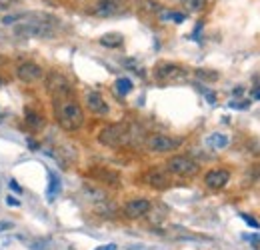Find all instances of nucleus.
I'll list each match as a JSON object with an SVG mask.
<instances>
[{
  "mask_svg": "<svg viewBox=\"0 0 260 250\" xmlns=\"http://www.w3.org/2000/svg\"><path fill=\"white\" fill-rule=\"evenodd\" d=\"M2 63H4V58H2V56H0V64H2Z\"/></svg>",
  "mask_w": 260,
  "mask_h": 250,
  "instance_id": "33",
  "label": "nucleus"
},
{
  "mask_svg": "<svg viewBox=\"0 0 260 250\" xmlns=\"http://www.w3.org/2000/svg\"><path fill=\"white\" fill-rule=\"evenodd\" d=\"M166 170H168L170 174H176V176L192 178V176H196V174L200 172V166H198V162L192 160L190 157L176 154V157L166 160Z\"/></svg>",
  "mask_w": 260,
  "mask_h": 250,
  "instance_id": "4",
  "label": "nucleus"
},
{
  "mask_svg": "<svg viewBox=\"0 0 260 250\" xmlns=\"http://www.w3.org/2000/svg\"><path fill=\"white\" fill-rule=\"evenodd\" d=\"M122 42H124V36L120 32H108L100 38V44L106 48H118V46H122Z\"/></svg>",
  "mask_w": 260,
  "mask_h": 250,
  "instance_id": "16",
  "label": "nucleus"
},
{
  "mask_svg": "<svg viewBox=\"0 0 260 250\" xmlns=\"http://www.w3.org/2000/svg\"><path fill=\"white\" fill-rule=\"evenodd\" d=\"M92 176L100 180V182H106V184H110V186H118L120 184V176L116 174V172H112V170H106V168H96V170H92Z\"/></svg>",
  "mask_w": 260,
  "mask_h": 250,
  "instance_id": "14",
  "label": "nucleus"
},
{
  "mask_svg": "<svg viewBox=\"0 0 260 250\" xmlns=\"http://www.w3.org/2000/svg\"><path fill=\"white\" fill-rule=\"evenodd\" d=\"M132 140V130L128 124L124 122H116V124L104 126L98 134V142L102 146H108V148H118V146H124Z\"/></svg>",
  "mask_w": 260,
  "mask_h": 250,
  "instance_id": "3",
  "label": "nucleus"
},
{
  "mask_svg": "<svg viewBox=\"0 0 260 250\" xmlns=\"http://www.w3.org/2000/svg\"><path fill=\"white\" fill-rule=\"evenodd\" d=\"M94 250H118V246L116 244H104V246H98Z\"/></svg>",
  "mask_w": 260,
  "mask_h": 250,
  "instance_id": "27",
  "label": "nucleus"
},
{
  "mask_svg": "<svg viewBox=\"0 0 260 250\" xmlns=\"http://www.w3.org/2000/svg\"><path fill=\"white\" fill-rule=\"evenodd\" d=\"M254 98H256V100H260V90H256V92H254Z\"/></svg>",
  "mask_w": 260,
  "mask_h": 250,
  "instance_id": "31",
  "label": "nucleus"
},
{
  "mask_svg": "<svg viewBox=\"0 0 260 250\" xmlns=\"http://www.w3.org/2000/svg\"><path fill=\"white\" fill-rule=\"evenodd\" d=\"M196 74H198V76H202V78H212V80H216V78H218V74H216V72H206V70H196Z\"/></svg>",
  "mask_w": 260,
  "mask_h": 250,
  "instance_id": "25",
  "label": "nucleus"
},
{
  "mask_svg": "<svg viewBox=\"0 0 260 250\" xmlns=\"http://www.w3.org/2000/svg\"><path fill=\"white\" fill-rule=\"evenodd\" d=\"M8 184H10V188H12V190H14V192H22V188L18 186V184H16V182H14V180H10V182H8Z\"/></svg>",
  "mask_w": 260,
  "mask_h": 250,
  "instance_id": "29",
  "label": "nucleus"
},
{
  "mask_svg": "<svg viewBox=\"0 0 260 250\" xmlns=\"http://www.w3.org/2000/svg\"><path fill=\"white\" fill-rule=\"evenodd\" d=\"M2 84H4V80H2V78H0V86H2Z\"/></svg>",
  "mask_w": 260,
  "mask_h": 250,
  "instance_id": "32",
  "label": "nucleus"
},
{
  "mask_svg": "<svg viewBox=\"0 0 260 250\" xmlns=\"http://www.w3.org/2000/svg\"><path fill=\"white\" fill-rule=\"evenodd\" d=\"M52 104H54L56 120H58V124H60L62 130L74 132V130L82 128V124H84V112H82V106L78 104V100L74 98V92L52 96Z\"/></svg>",
  "mask_w": 260,
  "mask_h": 250,
  "instance_id": "1",
  "label": "nucleus"
},
{
  "mask_svg": "<svg viewBox=\"0 0 260 250\" xmlns=\"http://www.w3.org/2000/svg\"><path fill=\"white\" fill-rule=\"evenodd\" d=\"M60 192V180H58V176L54 174V172H50L48 174V190H46V194H48V200H54V196Z\"/></svg>",
  "mask_w": 260,
  "mask_h": 250,
  "instance_id": "19",
  "label": "nucleus"
},
{
  "mask_svg": "<svg viewBox=\"0 0 260 250\" xmlns=\"http://www.w3.org/2000/svg\"><path fill=\"white\" fill-rule=\"evenodd\" d=\"M150 208H152L150 200H146V198H134V200H128L122 206V214L128 220H138L142 218V216H146L150 212Z\"/></svg>",
  "mask_w": 260,
  "mask_h": 250,
  "instance_id": "8",
  "label": "nucleus"
},
{
  "mask_svg": "<svg viewBox=\"0 0 260 250\" xmlns=\"http://www.w3.org/2000/svg\"><path fill=\"white\" fill-rule=\"evenodd\" d=\"M84 100H86V106H88V110L90 112H94L98 116H104V114H108V104H106V100L102 98V94L96 92V90H90V92H86L84 96Z\"/></svg>",
  "mask_w": 260,
  "mask_h": 250,
  "instance_id": "13",
  "label": "nucleus"
},
{
  "mask_svg": "<svg viewBox=\"0 0 260 250\" xmlns=\"http://www.w3.org/2000/svg\"><path fill=\"white\" fill-rule=\"evenodd\" d=\"M16 0H0V6H10V4H14Z\"/></svg>",
  "mask_w": 260,
  "mask_h": 250,
  "instance_id": "30",
  "label": "nucleus"
},
{
  "mask_svg": "<svg viewBox=\"0 0 260 250\" xmlns=\"http://www.w3.org/2000/svg\"><path fill=\"white\" fill-rule=\"evenodd\" d=\"M56 22L52 16H40V18H28V20H20L18 24H14V34L16 36H40V38H48L54 34Z\"/></svg>",
  "mask_w": 260,
  "mask_h": 250,
  "instance_id": "2",
  "label": "nucleus"
},
{
  "mask_svg": "<svg viewBox=\"0 0 260 250\" xmlns=\"http://www.w3.org/2000/svg\"><path fill=\"white\" fill-rule=\"evenodd\" d=\"M84 192H86V196H88V198H92L94 202H100V200H106V198H108L104 190L94 188V186H84Z\"/></svg>",
  "mask_w": 260,
  "mask_h": 250,
  "instance_id": "20",
  "label": "nucleus"
},
{
  "mask_svg": "<svg viewBox=\"0 0 260 250\" xmlns=\"http://www.w3.org/2000/svg\"><path fill=\"white\" fill-rule=\"evenodd\" d=\"M24 120H26V124L30 126L32 130H40V128H44V118L38 114V112H34V110H24Z\"/></svg>",
  "mask_w": 260,
  "mask_h": 250,
  "instance_id": "18",
  "label": "nucleus"
},
{
  "mask_svg": "<svg viewBox=\"0 0 260 250\" xmlns=\"http://www.w3.org/2000/svg\"><path fill=\"white\" fill-rule=\"evenodd\" d=\"M6 202H8L10 206H18V204H20V202H18L16 198H12V196H8V198H6Z\"/></svg>",
  "mask_w": 260,
  "mask_h": 250,
  "instance_id": "28",
  "label": "nucleus"
},
{
  "mask_svg": "<svg viewBox=\"0 0 260 250\" xmlns=\"http://www.w3.org/2000/svg\"><path fill=\"white\" fill-rule=\"evenodd\" d=\"M16 76L26 84H34V82H40L44 78V70L34 63H22L16 68Z\"/></svg>",
  "mask_w": 260,
  "mask_h": 250,
  "instance_id": "9",
  "label": "nucleus"
},
{
  "mask_svg": "<svg viewBox=\"0 0 260 250\" xmlns=\"http://www.w3.org/2000/svg\"><path fill=\"white\" fill-rule=\"evenodd\" d=\"M230 180V172L226 168H212L204 174V184L210 190H222Z\"/></svg>",
  "mask_w": 260,
  "mask_h": 250,
  "instance_id": "11",
  "label": "nucleus"
},
{
  "mask_svg": "<svg viewBox=\"0 0 260 250\" xmlns=\"http://www.w3.org/2000/svg\"><path fill=\"white\" fill-rule=\"evenodd\" d=\"M154 76H156L158 82H182L188 76V72L180 64L160 63L156 64V68H154Z\"/></svg>",
  "mask_w": 260,
  "mask_h": 250,
  "instance_id": "5",
  "label": "nucleus"
},
{
  "mask_svg": "<svg viewBox=\"0 0 260 250\" xmlns=\"http://www.w3.org/2000/svg\"><path fill=\"white\" fill-rule=\"evenodd\" d=\"M46 90H48V94H50V96L74 92L72 82L66 78L64 74H60V72H50V74L46 76Z\"/></svg>",
  "mask_w": 260,
  "mask_h": 250,
  "instance_id": "7",
  "label": "nucleus"
},
{
  "mask_svg": "<svg viewBox=\"0 0 260 250\" xmlns=\"http://www.w3.org/2000/svg\"><path fill=\"white\" fill-rule=\"evenodd\" d=\"M116 90H118L120 96H126L132 90V80L130 78H118L116 80Z\"/></svg>",
  "mask_w": 260,
  "mask_h": 250,
  "instance_id": "21",
  "label": "nucleus"
},
{
  "mask_svg": "<svg viewBox=\"0 0 260 250\" xmlns=\"http://www.w3.org/2000/svg\"><path fill=\"white\" fill-rule=\"evenodd\" d=\"M240 218L244 220V222H248V224H250L252 228H260V222H258V220H254L252 216H248V214H240Z\"/></svg>",
  "mask_w": 260,
  "mask_h": 250,
  "instance_id": "24",
  "label": "nucleus"
},
{
  "mask_svg": "<svg viewBox=\"0 0 260 250\" xmlns=\"http://www.w3.org/2000/svg\"><path fill=\"white\" fill-rule=\"evenodd\" d=\"M184 14L182 12H162V20H172V22H176V24H180V22H184Z\"/></svg>",
  "mask_w": 260,
  "mask_h": 250,
  "instance_id": "22",
  "label": "nucleus"
},
{
  "mask_svg": "<svg viewBox=\"0 0 260 250\" xmlns=\"http://www.w3.org/2000/svg\"><path fill=\"white\" fill-rule=\"evenodd\" d=\"M144 180L148 186H152L154 190H166L170 186V178H168V172L162 168H152L144 174Z\"/></svg>",
  "mask_w": 260,
  "mask_h": 250,
  "instance_id": "12",
  "label": "nucleus"
},
{
  "mask_svg": "<svg viewBox=\"0 0 260 250\" xmlns=\"http://www.w3.org/2000/svg\"><path fill=\"white\" fill-rule=\"evenodd\" d=\"M14 224L12 222H8V220H0V232H6V230H10Z\"/></svg>",
  "mask_w": 260,
  "mask_h": 250,
  "instance_id": "26",
  "label": "nucleus"
},
{
  "mask_svg": "<svg viewBox=\"0 0 260 250\" xmlns=\"http://www.w3.org/2000/svg\"><path fill=\"white\" fill-rule=\"evenodd\" d=\"M122 10V0H96L94 6L90 8V14L100 16V18H108L114 16Z\"/></svg>",
  "mask_w": 260,
  "mask_h": 250,
  "instance_id": "10",
  "label": "nucleus"
},
{
  "mask_svg": "<svg viewBox=\"0 0 260 250\" xmlns=\"http://www.w3.org/2000/svg\"><path fill=\"white\" fill-rule=\"evenodd\" d=\"M186 4H188V8L192 12H200L206 6V0H186Z\"/></svg>",
  "mask_w": 260,
  "mask_h": 250,
  "instance_id": "23",
  "label": "nucleus"
},
{
  "mask_svg": "<svg viewBox=\"0 0 260 250\" xmlns=\"http://www.w3.org/2000/svg\"><path fill=\"white\" fill-rule=\"evenodd\" d=\"M178 146H180V138H172V136H166V134H150L146 138V148L150 152H156V154L172 152Z\"/></svg>",
  "mask_w": 260,
  "mask_h": 250,
  "instance_id": "6",
  "label": "nucleus"
},
{
  "mask_svg": "<svg viewBox=\"0 0 260 250\" xmlns=\"http://www.w3.org/2000/svg\"><path fill=\"white\" fill-rule=\"evenodd\" d=\"M206 144L210 148H214V150H222V148L228 146V136L226 134H220V132H214V134H210L206 138Z\"/></svg>",
  "mask_w": 260,
  "mask_h": 250,
  "instance_id": "17",
  "label": "nucleus"
},
{
  "mask_svg": "<svg viewBox=\"0 0 260 250\" xmlns=\"http://www.w3.org/2000/svg\"><path fill=\"white\" fill-rule=\"evenodd\" d=\"M116 204L112 200H100V202H94V212L98 216H104V218H114L116 216Z\"/></svg>",
  "mask_w": 260,
  "mask_h": 250,
  "instance_id": "15",
  "label": "nucleus"
}]
</instances>
